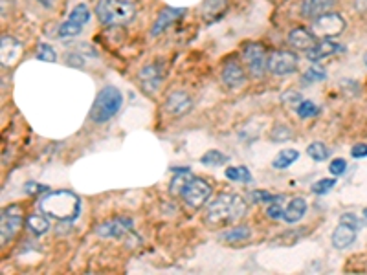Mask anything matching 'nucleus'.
<instances>
[{
    "mask_svg": "<svg viewBox=\"0 0 367 275\" xmlns=\"http://www.w3.org/2000/svg\"><path fill=\"white\" fill-rule=\"evenodd\" d=\"M247 213V200L237 193H221L206 208V223L209 226L224 227L233 224Z\"/></svg>",
    "mask_w": 367,
    "mask_h": 275,
    "instance_id": "nucleus-1",
    "label": "nucleus"
},
{
    "mask_svg": "<svg viewBox=\"0 0 367 275\" xmlns=\"http://www.w3.org/2000/svg\"><path fill=\"white\" fill-rule=\"evenodd\" d=\"M39 208L44 215L59 223H72L81 213V200L72 191H48L39 200Z\"/></svg>",
    "mask_w": 367,
    "mask_h": 275,
    "instance_id": "nucleus-2",
    "label": "nucleus"
},
{
    "mask_svg": "<svg viewBox=\"0 0 367 275\" xmlns=\"http://www.w3.org/2000/svg\"><path fill=\"white\" fill-rule=\"evenodd\" d=\"M96 17L106 28L131 24L136 17V6L131 0H99L96 4Z\"/></svg>",
    "mask_w": 367,
    "mask_h": 275,
    "instance_id": "nucleus-3",
    "label": "nucleus"
},
{
    "mask_svg": "<svg viewBox=\"0 0 367 275\" xmlns=\"http://www.w3.org/2000/svg\"><path fill=\"white\" fill-rule=\"evenodd\" d=\"M121 105H123L121 92L116 87H103L92 103L90 120L94 123H106L120 112Z\"/></svg>",
    "mask_w": 367,
    "mask_h": 275,
    "instance_id": "nucleus-4",
    "label": "nucleus"
},
{
    "mask_svg": "<svg viewBox=\"0 0 367 275\" xmlns=\"http://www.w3.org/2000/svg\"><path fill=\"white\" fill-rule=\"evenodd\" d=\"M241 59L250 78L261 79L268 72V53L261 43H248L242 46Z\"/></svg>",
    "mask_w": 367,
    "mask_h": 275,
    "instance_id": "nucleus-5",
    "label": "nucleus"
},
{
    "mask_svg": "<svg viewBox=\"0 0 367 275\" xmlns=\"http://www.w3.org/2000/svg\"><path fill=\"white\" fill-rule=\"evenodd\" d=\"M345 26H347V22H345L342 15L336 13V11H328V13L312 20L309 29L318 39H334V37H338L342 34Z\"/></svg>",
    "mask_w": 367,
    "mask_h": 275,
    "instance_id": "nucleus-6",
    "label": "nucleus"
},
{
    "mask_svg": "<svg viewBox=\"0 0 367 275\" xmlns=\"http://www.w3.org/2000/svg\"><path fill=\"white\" fill-rule=\"evenodd\" d=\"M88 20H90V10H88V6L78 4L72 11H70L68 19L64 20L63 24L59 26L57 37L61 41L78 37V35H81L83 28H85V24H87Z\"/></svg>",
    "mask_w": 367,
    "mask_h": 275,
    "instance_id": "nucleus-7",
    "label": "nucleus"
},
{
    "mask_svg": "<svg viewBox=\"0 0 367 275\" xmlns=\"http://www.w3.org/2000/svg\"><path fill=\"white\" fill-rule=\"evenodd\" d=\"M165 76H167V68H165L164 61H153V63H147L145 66H141L140 73H138V79H140V87L145 94H156L164 83Z\"/></svg>",
    "mask_w": 367,
    "mask_h": 275,
    "instance_id": "nucleus-8",
    "label": "nucleus"
},
{
    "mask_svg": "<svg viewBox=\"0 0 367 275\" xmlns=\"http://www.w3.org/2000/svg\"><path fill=\"white\" fill-rule=\"evenodd\" d=\"M22 220H25L22 208L17 204H11L2 209V217H0V242H2V246L13 241V237L22 227Z\"/></svg>",
    "mask_w": 367,
    "mask_h": 275,
    "instance_id": "nucleus-9",
    "label": "nucleus"
},
{
    "mask_svg": "<svg viewBox=\"0 0 367 275\" xmlns=\"http://www.w3.org/2000/svg\"><path fill=\"white\" fill-rule=\"evenodd\" d=\"M300 66V59L294 52L290 50H275V52L268 53V72L274 76H290V73L298 72Z\"/></svg>",
    "mask_w": 367,
    "mask_h": 275,
    "instance_id": "nucleus-10",
    "label": "nucleus"
},
{
    "mask_svg": "<svg viewBox=\"0 0 367 275\" xmlns=\"http://www.w3.org/2000/svg\"><path fill=\"white\" fill-rule=\"evenodd\" d=\"M209 197H212V185L206 180L197 178V176L188 183V188L184 189L182 193L184 202L188 204L191 209L202 208L204 204L209 200Z\"/></svg>",
    "mask_w": 367,
    "mask_h": 275,
    "instance_id": "nucleus-11",
    "label": "nucleus"
},
{
    "mask_svg": "<svg viewBox=\"0 0 367 275\" xmlns=\"http://www.w3.org/2000/svg\"><path fill=\"white\" fill-rule=\"evenodd\" d=\"M248 79V72L244 63L241 61H237V59H230L226 61L221 70V81L226 88L230 90H235V88H241Z\"/></svg>",
    "mask_w": 367,
    "mask_h": 275,
    "instance_id": "nucleus-12",
    "label": "nucleus"
},
{
    "mask_svg": "<svg viewBox=\"0 0 367 275\" xmlns=\"http://www.w3.org/2000/svg\"><path fill=\"white\" fill-rule=\"evenodd\" d=\"M193 108V99L188 92L184 90H173L169 96L165 97L164 111L173 118H182L189 114Z\"/></svg>",
    "mask_w": 367,
    "mask_h": 275,
    "instance_id": "nucleus-13",
    "label": "nucleus"
},
{
    "mask_svg": "<svg viewBox=\"0 0 367 275\" xmlns=\"http://www.w3.org/2000/svg\"><path fill=\"white\" fill-rule=\"evenodd\" d=\"M94 232L102 239H121L127 233H132V220L129 217H114L112 220L99 224Z\"/></svg>",
    "mask_w": 367,
    "mask_h": 275,
    "instance_id": "nucleus-14",
    "label": "nucleus"
},
{
    "mask_svg": "<svg viewBox=\"0 0 367 275\" xmlns=\"http://www.w3.org/2000/svg\"><path fill=\"white\" fill-rule=\"evenodd\" d=\"M20 55H22V43L15 39L13 35H2L0 39V61L2 66H13L19 63Z\"/></svg>",
    "mask_w": 367,
    "mask_h": 275,
    "instance_id": "nucleus-15",
    "label": "nucleus"
},
{
    "mask_svg": "<svg viewBox=\"0 0 367 275\" xmlns=\"http://www.w3.org/2000/svg\"><path fill=\"white\" fill-rule=\"evenodd\" d=\"M343 46L340 43H336L334 39H318V43L307 52V59L310 63H321L324 59L333 57L336 53L343 52Z\"/></svg>",
    "mask_w": 367,
    "mask_h": 275,
    "instance_id": "nucleus-16",
    "label": "nucleus"
},
{
    "mask_svg": "<svg viewBox=\"0 0 367 275\" xmlns=\"http://www.w3.org/2000/svg\"><path fill=\"white\" fill-rule=\"evenodd\" d=\"M184 17H186V10H184V8H164V10L158 13L155 22H153L151 35H153V37H158V35L164 34L169 26H173L176 20L184 19Z\"/></svg>",
    "mask_w": 367,
    "mask_h": 275,
    "instance_id": "nucleus-17",
    "label": "nucleus"
},
{
    "mask_svg": "<svg viewBox=\"0 0 367 275\" xmlns=\"http://www.w3.org/2000/svg\"><path fill=\"white\" fill-rule=\"evenodd\" d=\"M358 235V227L351 226V224L340 223L338 226L334 227L333 237H331V242H333L334 250H347L354 244Z\"/></svg>",
    "mask_w": 367,
    "mask_h": 275,
    "instance_id": "nucleus-18",
    "label": "nucleus"
},
{
    "mask_svg": "<svg viewBox=\"0 0 367 275\" xmlns=\"http://www.w3.org/2000/svg\"><path fill=\"white\" fill-rule=\"evenodd\" d=\"M336 0H303L300 6V13L303 19L314 20L321 15L334 11Z\"/></svg>",
    "mask_w": 367,
    "mask_h": 275,
    "instance_id": "nucleus-19",
    "label": "nucleus"
},
{
    "mask_svg": "<svg viewBox=\"0 0 367 275\" xmlns=\"http://www.w3.org/2000/svg\"><path fill=\"white\" fill-rule=\"evenodd\" d=\"M289 44L298 52H309L316 43H318V37H316L310 29L307 28H294L286 37Z\"/></svg>",
    "mask_w": 367,
    "mask_h": 275,
    "instance_id": "nucleus-20",
    "label": "nucleus"
},
{
    "mask_svg": "<svg viewBox=\"0 0 367 275\" xmlns=\"http://www.w3.org/2000/svg\"><path fill=\"white\" fill-rule=\"evenodd\" d=\"M228 11V0H204L200 6V15L206 24L217 22Z\"/></svg>",
    "mask_w": 367,
    "mask_h": 275,
    "instance_id": "nucleus-21",
    "label": "nucleus"
},
{
    "mask_svg": "<svg viewBox=\"0 0 367 275\" xmlns=\"http://www.w3.org/2000/svg\"><path fill=\"white\" fill-rule=\"evenodd\" d=\"M307 209H309V204L305 200L303 197H296L292 198L289 204H286L285 211H283V218L286 224H296L300 223L301 218L307 215Z\"/></svg>",
    "mask_w": 367,
    "mask_h": 275,
    "instance_id": "nucleus-22",
    "label": "nucleus"
},
{
    "mask_svg": "<svg viewBox=\"0 0 367 275\" xmlns=\"http://www.w3.org/2000/svg\"><path fill=\"white\" fill-rule=\"evenodd\" d=\"M250 237H251L250 226H235L221 233V241L228 242V244H237V242L248 241Z\"/></svg>",
    "mask_w": 367,
    "mask_h": 275,
    "instance_id": "nucleus-23",
    "label": "nucleus"
},
{
    "mask_svg": "<svg viewBox=\"0 0 367 275\" xmlns=\"http://www.w3.org/2000/svg\"><path fill=\"white\" fill-rule=\"evenodd\" d=\"M193 178V173L189 169H174V178L173 182H171V193L182 197L184 189L188 188V183Z\"/></svg>",
    "mask_w": 367,
    "mask_h": 275,
    "instance_id": "nucleus-24",
    "label": "nucleus"
},
{
    "mask_svg": "<svg viewBox=\"0 0 367 275\" xmlns=\"http://www.w3.org/2000/svg\"><path fill=\"white\" fill-rule=\"evenodd\" d=\"M48 218H50L48 215L44 217V213H43V215H37V213H35V215H29V217L26 218L28 230L32 233H34V235H37V237L44 235V233H46L50 230V220H48Z\"/></svg>",
    "mask_w": 367,
    "mask_h": 275,
    "instance_id": "nucleus-25",
    "label": "nucleus"
},
{
    "mask_svg": "<svg viewBox=\"0 0 367 275\" xmlns=\"http://www.w3.org/2000/svg\"><path fill=\"white\" fill-rule=\"evenodd\" d=\"M298 158H300V153L296 149H285L281 150L279 155L275 156L274 162H272V165H274V169H289L290 165L294 164V162H298Z\"/></svg>",
    "mask_w": 367,
    "mask_h": 275,
    "instance_id": "nucleus-26",
    "label": "nucleus"
},
{
    "mask_svg": "<svg viewBox=\"0 0 367 275\" xmlns=\"http://www.w3.org/2000/svg\"><path fill=\"white\" fill-rule=\"evenodd\" d=\"M224 176H226L228 180H232V182H242V183H251L254 182V176H251V173L248 171V167H244V165H241V167H226V171H224Z\"/></svg>",
    "mask_w": 367,
    "mask_h": 275,
    "instance_id": "nucleus-27",
    "label": "nucleus"
},
{
    "mask_svg": "<svg viewBox=\"0 0 367 275\" xmlns=\"http://www.w3.org/2000/svg\"><path fill=\"white\" fill-rule=\"evenodd\" d=\"M327 79V70L319 63H312L303 73V81L305 83H321Z\"/></svg>",
    "mask_w": 367,
    "mask_h": 275,
    "instance_id": "nucleus-28",
    "label": "nucleus"
},
{
    "mask_svg": "<svg viewBox=\"0 0 367 275\" xmlns=\"http://www.w3.org/2000/svg\"><path fill=\"white\" fill-rule=\"evenodd\" d=\"M307 155L310 156V160H314V162H325L328 160L331 153H328L327 145L321 143V141H312V143L307 147Z\"/></svg>",
    "mask_w": 367,
    "mask_h": 275,
    "instance_id": "nucleus-29",
    "label": "nucleus"
},
{
    "mask_svg": "<svg viewBox=\"0 0 367 275\" xmlns=\"http://www.w3.org/2000/svg\"><path fill=\"white\" fill-rule=\"evenodd\" d=\"M307 232H300V230H289L286 233L279 235L277 239L272 241L274 246H294L296 242L300 241V237H303Z\"/></svg>",
    "mask_w": 367,
    "mask_h": 275,
    "instance_id": "nucleus-30",
    "label": "nucleus"
},
{
    "mask_svg": "<svg viewBox=\"0 0 367 275\" xmlns=\"http://www.w3.org/2000/svg\"><path fill=\"white\" fill-rule=\"evenodd\" d=\"M200 162H202L206 167H221V165L228 164V156L224 155V153H221V150H208V153L200 158Z\"/></svg>",
    "mask_w": 367,
    "mask_h": 275,
    "instance_id": "nucleus-31",
    "label": "nucleus"
},
{
    "mask_svg": "<svg viewBox=\"0 0 367 275\" xmlns=\"http://www.w3.org/2000/svg\"><path fill=\"white\" fill-rule=\"evenodd\" d=\"M248 198H250L251 202H256V204H272V202H277V200H281L283 197L268 193V191H265V189H254V191L248 195Z\"/></svg>",
    "mask_w": 367,
    "mask_h": 275,
    "instance_id": "nucleus-32",
    "label": "nucleus"
},
{
    "mask_svg": "<svg viewBox=\"0 0 367 275\" xmlns=\"http://www.w3.org/2000/svg\"><path fill=\"white\" fill-rule=\"evenodd\" d=\"M292 136H294V132L289 125H275L270 132V140L274 143H285V141L292 140Z\"/></svg>",
    "mask_w": 367,
    "mask_h": 275,
    "instance_id": "nucleus-33",
    "label": "nucleus"
},
{
    "mask_svg": "<svg viewBox=\"0 0 367 275\" xmlns=\"http://www.w3.org/2000/svg\"><path fill=\"white\" fill-rule=\"evenodd\" d=\"M296 112H298V116L301 120H309V118L318 116L319 108L314 105V103L310 101V99H301V103L296 106Z\"/></svg>",
    "mask_w": 367,
    "mask_h": 275,
    "instance_id": "nucleus-34",
    "label": "nucleus"
},
{
    "mask_svg": "<svg viewBox=\"0 0 367 275\" xmlns=\"http://www.w3.org/2000/svg\"><path fill=\"white\" fill-rule=\"evenodd\" d=\"M35 57L39 59V61H44V63H55V61H57V53L52 48V44L41 43L39 46H37Z\"/></svg>",
    "mask_w": 367,
    "mask_h": 275,
    "instance_id": "nucleus-35",
    "label": "nucleus"
},
{
    "mask_svg": "<svg viewBox=\"0 0 367 275\" xmlns=\"http://www.w3.org/2000/svg\"><path fill=\"white\" fill-rule=\"evenodd\" d=\"M334 185H336V176L334 178H321L312 185V193L318 195V197H324V195L333 191Z\"/></svg>",
    "mask_w": 367,
    "mask_h": 275,
    "instance_id": "nucleus-36",
    "label": "nucleus"
},
{
    "mask_svg": "<svg viewBox=\"0 0 367 275\" xmlns=\"http://www.w3.org/2000/svg\"><path fill=\"white\" fill-rule=\"evenodd\" d=\"M345 169H347V162L343 158H334L331 165H328V171H331L333 176H340V174L345 173Z\"/></svg>",
    "mask_w": 367,
    "mask_h": 275,
    "instance_id": "nucleus-37",
    "label": "nucleus"
},
{
    "mask_svg": "<svg viewBox=\"0 0 367 275\" xmlns=\"http://www.w3.org/2000/svg\"><path fill=\"white\" fill-rule=\"evenodd\" d=\"M283 211H285V208L281 206V200H277V202H272L270 206H268L266 215H268V218H272V220H279V218H283Z\"/></svg>",
    "mask_w": 367,
    "mask_h": 275,
    "instance_id": "nucleus-38",
    "label": "nucleus"
},
{
    "mask_svg": "<svg viewBox=\"0 0 367 275\" xmlns=\"http://www.w3.org/2000/svg\"><path fill=\"white\" fill-rule=\"evenodd\" d=\"M50 189L46 188V185H43V183H34L29 182L28 185H26V193L28 195H41V193H48Z\"/></svg>",
    "mask_w": 367,
    "mask_h": 275,
    "instance_id": "nucleus-39",
    "label": "nucleus"
},
{
    "mask_svg": "<svg viewBox=\"0 0 367 275\" xmlns=\"http://www.w3.org/2000/svg\"><path fill=\"white\" fill-rule=\"evenodd\" d=\"M67 63L74 68H81L83 64H85V59H83L81 53H74L72 52V53H68Z\"/></svg>",
    "mask_w": 367,
    "mask_h": 275,
    "instance_id": "nucleus-40",
    "label": "nucleus"
},
{
    "mask_svg": "<svg viewBox=\"0 0 367 275\" xmlns=\"http://www.w3.org/2000/svg\"><path fill=\"white\" fill-rule=\"evenodd\" d=\"M351 156H353V158H356V160L367 158V143L353 145V149H351Z\"/></svg>",
    "mask_w": 367,
    "mask_h": 275,
    "instance_id": "nucleus-41",
    "label": "nucleus"
},
{
    "mask_svg": "<svg viewBox=\"0 0 367 275\" xmlns=\"http://www.w3.org/2000/svg\"><path fill=\"white\" fill-rule=\"evenodd\" d=\"M340 223L351 224V226H354V227L362 226V224H360V218H358L356 215H353V213H343L342 218H340Z\"/></svg>",
    "mask_w": 367,
    "mask_h": 275,
    "instance_id": "nucleus-42",
    "label": "nucleus"
},
{
    "mask_svg": "<svg viewBox=\"0 0 367 275\" xmlns=\"http://www.w3.org/2000/svg\"><path fill=\"white\" fill-rule=\"evenodd\" d=\"M283 101L296 103V106H298L301 103V94H300V92H294V90L286 92V94H283Z\"/></svg>",
    "mask_w": 367,
    "mask_h": 275,
    "instance_id": "nucleus-43",
    "label": "nucleus"
},
{
    "mask_svg": "<svg viewBox=\"0 0 367 275\" xmlns=\"http://www.w3.org/2000/svg\"><path fill=\"white\" fill-rule=\"evenodd\" d=\"M43 8H46V10H52L53 6H55V0H37Z\"/></svg>",
    "mask_w": 367,
    "mask_h": 275,
    "instance_id": "nucleus-44",
    "label": "nucleus"
},
{
    "mask_svg": "<svg viewBox=\"0 0 367 275\" xmlns=\"http://www.w3.org/2000/svg\"><path fill=\"white\" fill-rule=\"evenodd\" d=\"M363 64L367 66V52H366V55H363Z\"/></svg>",
    "mask_w": 367,
    "mask_h": 275,
    "instance_id": "nucleus-45",
    "label": "nucleus"
},
{
    "mask_svg": "<svg viewBox=\"0 0 367 275\" xmlns=\"http://www.w3.org/2000/svg\"><path fill=\"white\" fill-rule=\"evenodd\" d=\"M363 217H366V218H367V208H366V209H363Z\"/></svg>",
    "mask_w": 367,
    "mask_h": 275,
    "instance_id": "nucleus-46",
    "label": "nucleus"
}]
</instances>
